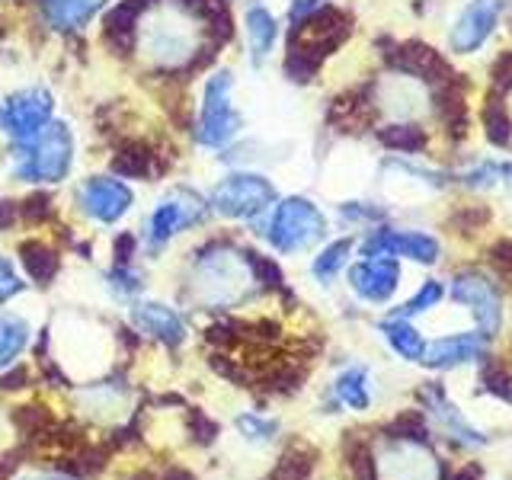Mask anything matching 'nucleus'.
I'll return each mask as SVG.
<instances>
[{
    "instance_id": "nucleus-1",
    "label": "nucleus",
    "mask_w": 512,
    "mask_h": 480,
    "mask_svg": "<svg viewBox=\"0 0 512 480\" xmlns=\"http://www.w3.org/2000/svg\"><path fill=\"white\" fill-rule=\"evenodd\" d=\"M349 36V16L333 10V7H320L298 16V26L292 29V45H288V61L285 71L292 80H311L333 48H340L343 39Z\"/></svg>"
},
{
    "instance_id": "nucleus-2",
    "label": "nucleus",
    "mask_w": 512,
    "mask_h": 480,
    "mask_svg": "<svg viewBox=\"0 0 512 480\" xmlns=\"http://www.w3.org/2000/svg\"><path fill=\"white\" fill-rule=\"evenodd\" d=\"M20 148H26V151L20 154V164L13 170L16 180L61 183L64 176H68L71 160H74V138H71L68 125H61V122L45 125L36 138L29 144H20Z\"/></svg>"
},
{
    "instance_id": "nucleus-3",
    "label": "nucleus",
    "mask_w": 512,
    "mask_h": 480,
    "mask_svg": "<svg viewBox=\"0 0 512 480\" xmlns=\"http://www.w3.org/2000/svg\"><path fill=\"white\" fill-rule=\"evenodd\" d=\"M327 231V221L320 215V208L308 199H285L276 215H272L269 224V240L272 247L282 250V253H292V250H304L317 244L320 237Z\"/></svg>"
},
{
    "instance_id": "nucleus-4",
    "label": "nucleus",
    "mask_w": 512,
    "mask_h": 480,
    "mask_svg": "<svg viewBox=\"0 0 512 480\" xmlns=\"http://www.w3.org/2000/svg\"><path fill=\"white\" fill-rule=\"evenodd\" d=\"M240 132V116L231 106V74L221 71L205 84L202 116H199V141L208 148H221Z\"/></svg>"
},
{
    "instance_id": "nucleus-5",
    "label": "nucleus",
    "mask_w": 512,
    "mask_h": 480,
    "mask_svg": "<svg viewBox=\"0 0 512 480\" xmlns=\"http://www.w3.org/2000/svg\"><path fill=\"white\" fill-rule=\"evenodd\" d=\"M48 116H52V96L42 87H29L13 93L7 103H0V132L10 135L20 148L42 132Z\"/></svg>"
},
{
    "instance_id": "nucleus-6",
    "label": "nucleus",
    "mask_w": 512,
    "mask_h": 480,
    "mask_svg": "<svg viewBox=\"0 0 512 480\" xmlns=\"http://www.w3.org/2000/svg\"><path fill=\"white\" fill-rule=\"evenodd\" d=\"M272 199H276V189L256 173H234L228 180H221L212 192L215 208L228 218H250L263 212Z\"/></svg>"
},
{
    "instance_id": "nucleus-7",
    "label": "nucleus",
    "mask_w": 512,
    "mask_h": 480,
    "mask_svg": "<svg viewBox=\"0 0 512 480\" xmlns=\"http://www.w3.org/2000/svg\"><path fill=\"white\" fill-rule=\"evenodd\" d=\"M452 292L461 304H468V308L474 311L480 333L490 336V333L500 330L503 304H500V292H496V285L487 276H480V272H461L452 285Z\"/></svg>"
},
{
    "instance_id": "nucleus-8",
    "label": "nucleus",
    "mask_w": 512,
    "mask_h": 480,
    "mask_svg": "<svg viewBox=\"0 0 512 480\" xmlns=\"http://www.w3.org/2000/svg\"><path fill=\"white\" fill-rule=\"evenodd\" d=\"M506 7V0H474L458 16V23L452 29V48L458 55H471L480 45L487 42V36L493 32L496 20H500V10Z\"/></svg>"
},
{
    "instance_id": "nucleus-9",
    "label": "nucleus",
    "mask_w": 512,
    "mask_h": 480,
    "mask_svg": "<svg viewBox=\"0 0 512 480\" xmlns=\"http://www.w3.org/2000/svg\"><path fill=\"white\" fill-rule=\"evenodd\" d=\"M205 215V208H202V199L199 196H192L189 189H173V196L164 199L157 208H154V215H151V237L154 240H167L170 234L176 231H183L189 228V224H196L199 218Z\"/></svg>"
},
{
    "instance_id": "nucleus-10",
    "label": "nucleus",
    "mask_w": 512,
    "mask_h": 480,
    "mask_svg": "<svg viewBox=\"0 0 512 480\" xmlns=\"http://www.w3.org/2000/svg\"><path fill=\"white\" fill-rule=\"evenodd\" d=\"M80 205H84L87 215L96 221H116L128 212V205H132V192L119 180L96 176V180H87L84 189H80Z\"/></svg>"
},
{
    "instance_id": "nucleus-11",
    "label": "nucleus",
    "mask_w": 512,
    "mask_h": 480,
    "mask_svg": "<svg viewBox=\"0 0 512 480\" xmlns=\"http://www.w3.org/2000/svg\"><path fill=\"white\" fill-rule=\"evenodd\" d=\"M391 61H394V68L400 74L416 77V80H429V84H436V87L448 84V80L455 77V71L439 58V52H432V48L423 45V42L400 45Z\"/></svg>"
},
{
    "instance_id": "nucleus-12",
    "label": "nucleus",
    "mask_w": 512,
    "mask_h": 480,
    "mask_svg": "<svg viewBox=\"0 0 512 480\" xmlns=\"http://www.w3.org/2000/svg\"><path fill=\"white\" fill-rule=\"evenodd\" d=\"M397 279H400L397 263L384 260V256H375V260H365V263L349 269L352 288H356V292L368 301H388L397 288Z\"/></svg>"
},
{
    "instance_id": "nucleus-13",
    "label": "nucleus",
    "mask_w": 512,
    "mask_h": 480,
    "mask_svg": "<svg viewBox=\"0 0 512 480\" xmlns=\"http://www.w3.org/2000/svg\"><path fill=\"white\" fill-rule=\"evenodd\" d=\"M365 253H391V256H410L416 263H432L439 256V244L426 234L416 231H381L378 237L368 240Z\"/></svg>"
},
{
    "instance_id": "nucleus-14",
    "label": "nucleus",
    "mask_w": 512,
    "mask_h": 480,
    "mask_svg": "<svg viewBox=\"0 0 512 480\" xmlns=\"http://www.w3.org/2000/svg\"><path fill=\"white\" fill-rule=\"evenodd\" d=\"M480 346H484V333H461V336H448V340H439L436 346H429L423 356H426L429 365L452 368L458 362L477 359Z\"/></svg>"
},
{
    "instance_id": "nucleus-15",
    "label": "nucleus",
    "mask_w": 512,
    "mask_h": 480,
    "mask_svg": "<svg viewBox=\"0 0 512 480\" xmlns=\"http://www.w3.org/2000/svg\"><path fill=\"white\" fill-rule=\"evenodd\" d=\"M279 36V26H276V16H272L263 4H253L247 7V42H250V55L253 64H263L266 55L272 52Z\"/></svg>"
},
{
    "instance_id": "nucleus-16",
    "label": "nucleus",
    "mask_w": 512,
    "mask_h": 480,
    "mask_svg": "<svg viewBox=\"0 0 512 480\" xmlns=\"http://www.w3.org/2000/svg\"><path fill=\"white\" fill-rule=\"evenodd\" d=\"M45 20L55 29H80L106 0H39Z\"/></svg>"
},
{
    "instance_id": "nucleus-17",
    "label": "nucleus",
    "mask_w": 512,
    "mask_h": 480,
    "mask_svg": "<svg viewBox=\"0 0 512 480\" xmlns=\"http://www.w3.org/2000/svg\"><path fill=\"white\" fill-rule=\"evenodd\" d=\"M138 324L148 330V333H157L160 340L167 343H180L183 340V324L176 320V314H170L167 308H160V304H148V308H138Z\"/></svg>"
},
{
    "instance_id": "nucleus-18",
    "label": "nucleus",
    "mask_w": 512,
    "mask_h": 480,
    "mask_svg": "<svg viewBox=\"0 0 512 480\" xmlns=\"http://www.w3.org/2000/svg\"><path fill=\"white\" fill-rule=\"evenodd\" d=\"M151 160H154V154L144 148L141 141H135V144H125V148L112 157V170L125 176V180H144V176H151V170H154Z\"/></svg>"
},
{
    "instance_id": "nucleus-19",
    "label": "nucleus",
    "mask_w": 512,
    "mask_h": 480,
    "mask_svg": "<svg viewBox=\"0 0 512 480\" xmlns=\"http://www.w3.org/2000/svg\"><path fill=\"white\" fill-rule=\"evenodd\" d=\"M20 253H23V266L29 269V276L36 282H48L58 272V256L48 247H42L39 240H29V244H23Z\"/></svg>"
},
{
    "instance_id": "nucleus-20",
    "label": "nucleus",
    "mask_w": 512,
    "mask_h": 480,
    "mask_svg": "<svg viewBox=\"0 0 512 480\" xmlns=\"http://www.w3.org/2000/svg\"><path fill=\"white\" fill-rule=\"evenodd\" d=\"M384 333H388L391 346L404 359H423L426 343H423V336L407 324V320H391V324H384Z\"/></svg>"
},
{
    "instance_id": "nucleus-21",
    "label": "nucleus",
    "mask_w": 512,
    "mask_h": 480,
    "mask_svg": "<svg viewBox=\"0 0 512 480\" xmlns=\"http://www.w3.org/2000/svg\"><path fill=\"white\" fill-rule=\"evenodd\" d=\"M484 125H487V138L496 144V148L512 144V116L500 100H490L484 106Z\"/></svg>"
},
{
    "instance_id": "nucleus-22",
    "label": "nucleus",
    "mask_w": 512,
    "mask_h": 480,
    "mask_svg": "<svg viewBox=\"0 0 512 480\" xmlns=\"http://www.w3.org/2000/svg\"><path fill=\"white\" fill-rule=\"evenodd\" d=\"M388 148H394V151H407V154H413V151H423L426 148V132L420 125H388L384 132L378 135Z\"/></svg>"
},
{
    "instance_id": "nucleus-23",
    "label": "nucleus",
    "mask_w": 512,
    "mask_h": 480,
    "mask_svg": "<svg viewBox=\"0 0 512 480\" xmlns=\"http://www.w3.org/2000/svg\"><path fill=\"white\" fill-rule=\"evenodd\" d=\"M26 343L23 320H0V362H7L13 352H20Z\"/></svg>"
},
{
    "instance_id": "nucleus-24",
    "label": "nucleus",
    "mask_w": 512,
    "mask_h": 480,
    "mask_svg": "<svg viewBox=\"0 0 512 480\" xmlns=\"http://www.w3.org/2000/svg\"><path fill=\"white\" fill-rule=\"evenodd\" d=\"M349 240H336V244H330L324 253L317 256V263H314V272H317V279H330L336 269H340L346 263V253H349Z\"/></svg>"
},
{
    "instance_id": "nucleus-25",
    "label": "nucleus",
    "mask_w": 512,
    "mask_h": 480,
    "mask_svg": "<svg viewBox=\"0 0 512 480\" xmlns=\"http://www.w3.org/2000/svg\"><path fill=\"white\" fill-rule=\"evenodd\" d=\"M439 298H442V285H439V282H426V285L420 288V295H416L413 301H407L397 314H400V317H410V314L429 311V308H436V301H439Z\"/></svg>"
},
{
    "instance_id": "nucleus-26",
    "label": "nucleus",
    "mask_w": 512,
    "mask_h": 480,
    "mask_svg": "<svg viewBox=\"0 0 512 480\" xmlns=\"http://www.w3.org/2000/svg\"><path fill=\"white\" fill-rule=\"evenodd\" d=\"M340 397L346 400L349 407H365L368 404V394H365V384H362V372H349L340 378Z\"/></svg>"
},
{
    "instance_id": "nucleus-27",
    "label": "nucleus",
    "mask_w": 512,
    "mask_h": 480,
    "mask_svg": "<svg viewBox=\"0 0 512 480\" xmlns=\"http://www.w3.org/2000/svg\"><path fill=\"white\" fill-rule=\"evenodd\" d=\"M391 432L397 439H416V442H423L426 439V426H423V420L416 413H404L400 420L391 426Z\"/></svg>"
},
{
    "instance_id": "nucleus-28",
    "label": "nucleus",
    "mask_w": 512,
    "mask_h": 480,
    "mask_svg": "<svg viewBox=\"0 0 512 480\" xmlns=\"http://www.w3.org/2000/svg\"><path fill=\"white\" fill-rule=\"evenodd\" d=\"M484 384H487V391L493 394H500L503 400H512V384H509V375L503 372V368H484Z\"/></svg>"
},
{
    "instance_id": "nucleus-29",
    "label": "nucleus",
    "mask_w": 512,
    "mask_h": 480,
    "mask_svg": "<svg viewBox=\"0 0 512 480\" xmlns=\"http://www.w3.org/2000/svg\"><path fill=\"white\" fill-rule=\"evenodd\" d=\"M352 471H356V480H375V461L362 445L352 452Z\"/></svg>"
},
{
    "instance_id": "nucleus-30",
    "label": "nucleus",
    "mask_w": 512,
    "mask_h": 480,
    "mask_svg": "<svg viewBox=\"0 0 512 480\" xmlns=\"http://www.w3.org/2000/svg\"><path fill=\"white\" fill-rule=\"evenodd\" d=\"M23 215H26L29 221L48 218V215H52V199H48V196H32V199H26V202H23Z\"/></svg>"
},
{
    "instance_id": "nucleus-31",
    "label": "nucleus",
    "mask_w": 512,
    "mask_h": 480,
    "mask_svg": "<svg viewBox=\"0 0 512 480\" xmlns=\"http://www.w3.org/2000/svg\"><path fill=\"white\" fill-rule=\"evenodd\" d=\"M13 420L20 423L23 429H36V426L48 423V413L39 410V407H20V410L13 413Z\"/></svg>"
},
{
    "instance_id": "nucleus-32",
    "label": "nucleus",
    "mask_w": 512,
    "mask_h": 480,
    "mask_svg": "<svg viewBox=\"0 0 512 480\" xmlns=\"http://www.w3.org/2000/svg\"><path fill=\"white\" fill-rule=\"evenodd\" d=\"M493 84L500 90H512V52L493 64Z\"/></svg>"
},
{
    "instance_id": "nucleus-33",
    "label": "nucleus",
    "mask_w": 512,
    "mask_h": 480,
    "mask_svg": "<svg viewBox=\"0 0 512 480\" xmlns=\"http://www.w3.org/2000/svg\"><path fill=\"white\" fill-rule=\"evenodd\" d=\"M13 292H20V282H16V276H13L10 263L0 260V301H7Z\"/></svg>"
},
{
    "instance_id": "nucleus-34",
    "label": "nucleus",
    "mask_w": 512,
    "mask_h": 480,
    "mask_svg": "<svg viewBox=\"0 0 512 480\" xmlns=\"http://www.w3.org/2000/svg\"><path fill=\"white\" fill-rule=\"evenodd\" d=\"M490 256H493V263L500 266V269H512V244H509V240H503V244H496V247L490 250Z\"/></svg>"
},
{
    "instance_id": "nucleus-35",
    "label": "nucleus",
    "mask_w": 512,
    "mask_h": 480,
    "mask_svg": "<svg viewBox=\"0 0 512 480\" xmlns=\"http://www.w3.org/2000/svg\"><path fill=\"white\" fill-rule=\"evenodd\" d=\"M13 221H16V202L0 199V231H7Z\"/></svg>"
},
{
    "instance_id": "nucleus-36",
    "label": "nucleus",
    "mask_w": 512,
    "mask_h": 480,
    "mask_svg": "<svg viewBox=\"0 0 512 480\" xmlns=\"http://www.w3.org/2000/svg\"><path fill=\"white\" fill-rule=\"evenodd\" d=\"M23 384H26V372L20 368V372H13V375H7L4 381H0V388H4V391H13V388H23Z\"/></svg>"
},
{
    "instance_id": "nucleus-37",
    "label": "nucleus",
    "mask_w": 512,
    "mask_h": 480,
    "mask_svg": "<svg viewBox=\"0 0 512 480\" xmlns=\"http://www.w3.org/2000/svg\"><path fill=\"white\" fill-rule=\"evenodd\" d=\"M317 4H320V0H295V4H292V16L298 20V16H304V13L317 10Z\"/></svg>"
},
{
    "instance_id": "nucleus-38",
    "label": "nucleus",
    "mask_w": 512,
    "mask_h": 480,
    "mask_svg": "<svg viewBox=\"0 0 512 480\" xmlns=\"http://www.w3.org/2000/svg\"><path fill=\"white\" fill-rule=\"evenodd\" d=\"M455 480H477V468H471V471H461Z\"/></svg>"
},
{
    "instance_id": "nucleus-39",
    "label": "nucleus",
    "mask_w": 512,
    "mask_h": 480,
    "mask_svg": "<svg viewBox=\"0 0 512 480\" xmlns=\"http://www.w3.org/2000/svg\"><path fill=\"white\" fill-rule=\"evenodd\" d=\"M10 477V464H0V480H7Z\"/></svg>"
}]
</instances>
